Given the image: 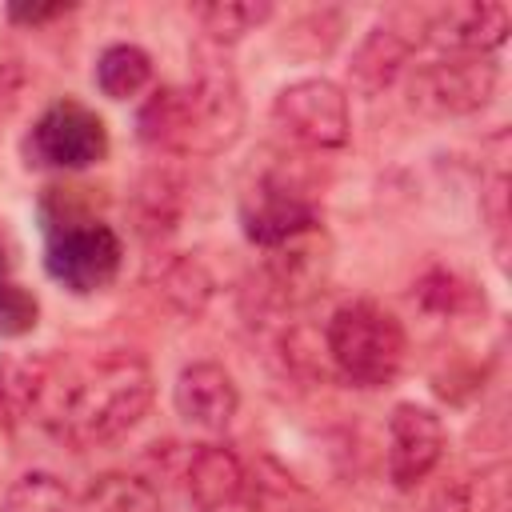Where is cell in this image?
Wrapping results in <instances>:
<instances>
[{
	"mask_svg": "<svg viewBox=\"0 0 512 512\" xmlns=\"http://www.w3.org/2000/svg\"><path fill=\"white\" fill-rule=\"evenodd\" d=\"M152 392V368L136 352H104L84 368L68 364L48 428L80 452L104 448L144 420Z\"/></svg>",
	"mask_w": 512,
	"mask_h": 512,
	"instance_id": "obj_1",
	"label": "cell"
},
{
	"mask_svg": "<svg viewBox=\"0 0 512 512\" xmlns=\"http://www.w3.org/2000/svg\"><path fill=\"white\" fill-rule=\"evenodd\" d=\"M324 348L336 372L356 388H388L408 360L404 324L372 300L340 304L324 328Z\"/></svg>",
	"mask_w": 512,
	"mask_h": 512,
	"instance_id": "obj_2",
	"label": "cell"
},
{
	"mask_svg": "<svg viewBox=\"0 0 512 512\" xmlns=\"http://www.w3.org/2000/svg\"><path fill=\"white\" fill-rule=\"evenodd\" d=\"M44 232H48L44 268L56 284H64L76 296H92L116 280L124 264V244L112 224L96 216H80V220L52 224Z\"/></svg>",
	"mask_w": 512,
	"mask_h": 512,
	"instance_id": "obj_3",
	"label": "cell"
},
{
	"mask_svg": "<svg viewBox=\"0 0 512 512\" xmlns=\"http://www.w3.org/2000/svg\"><path fill=\"white\" fill-rule=\"evenodd\" d=\"M180 108H184V136L180 156H212L236 144L244 128V100L236 88V76L228 64H200L188 84H180Z\"/></svg>",
	"mask_w": 512,
	"mask_h": 512,
	"instance_id": "obj_4",
	"label": "cell"
},
{
	"mask_svg": "<svg viewBox=\"0 0 512 512\" xmlns=\"http://www.w3.org/2000/svg\"><path fill=\"white\" fill-rule=\"evenodd\" d=\"M24 156L32 168L80 172L108 156V128L96 108L64 96L36 116L32 132L24 136Z\"/></svg>",
	"mask_w": 512,
	"mask_h": 512,
	"instance_id": "obj_5",
	"label": "cell"
},
{
	"mask_svg": "<svg viewBox=\"0 0 512 512\" xmlns=\"http://www.w3.org/2000/svg\"><path fill=\"white\" fill-rule=\"evenodd\" d=\"M496 92V64L488 56H440L420 64L408 80V104L424 116L480 112Z\"/></svg>",
	"mask_w": 512,
	"mask_h": 512,
	"instance_id": "obj_6",
	"label": "cell"
},
{
	"mask_svg": "<svg viewBox=\"0 0 512 512\" xmlns=\"http://www.w3.org/2000/svg\"><path fill=\"white\" fill-rule=\"evenodd\" d=\"M272 120L280 124V132H288L308 148H344L352 132L348 96L336 80L324 76H308L280 88L272 104Z\"/></svg>",
	"mask_w": 512,
	"mask_h": 512,
	"instance_id": "obj_7",
	"label": "cell"
},
{
	"mask_svg": "<svg viewBox=\"0 0 512 512\" xmlns=\"http://www.w3.org/2000/svg\"><path fill=\"white\" fill-rule=\"evenodd\" d=\"M244 236L260 248H280L304 232H316L320 208L284 176H260L240 200Z\"/></svg>",
	"mask_w": 512,
	"mask_h": 512,
	"instance_id": "obj_8",
	"label": "cell"
},
{
	"mask_svg": "<svg viewBox=\"0 0 512 512\" xmlns=\"http://www.w3.org/2000/svg\"><path fill=\"white\" fill-rule=\"evenodd\" d=\"M444 444L448 436L432 408L412 404V400L396 404L388 416V480L404 492L416 488L440 464Z\"/></svg>",
	"mask_w": 512,
	"mask_h": 512,
	"instance_id": "obj_9",
	"label": "cell"
},
{
	"mask_svg": "<svg viewBox=\"0 0 512 512\" xmlns=\"http://www.w3.org/2000/svg\"><path fill=\"white\" fill-rule=\"evenodd\" d=\"M508 8L496 0H464L432 12L424 20V36L440 44L448 56H488L508 40Z\"/></svg>",
	"mask_w": 512,
	"mask_h": 512,
	"instance_id": "obj_10",
	"label": "cell"
},
{
	"mask_svg": "<svg viewBox=\"0 0 512 512\" xmlns=\"http://www.w3.org/2000/svg\"><path fill=\"white\" fill-rule=\"evenodd\" d=\"M188 496L200 512H252V476L224 444H200L188 456Z\"/></svg>",
	"mask_w": 512,
	"mask_h": 512,
	"instance_id": "obj_11",
	"label": "cell"
},
{
	"mask_svg": "<svg viewBox=\"0 0 512 512\" xmlns=\"http://www.w3.org/2000/svg\"><path fill=\"white\" fill-rule=\"evenodd\" d=\"M172 404L192 428L224 432L240 408V392H236V380L220 364L196 360V364L180 368L176 388H172Z\"/></svg>",
	"mask_w": 512,
	"mask_h": 512,
	"instance_id": "obj_12",
	"label": "cell"
},
{
	"mask_svg": "<svg viewBox=\"0 0 512 512\" xmlns=\"http://www.w3.org/2000/svg\"><path fill=\"white\" fill-rule=\"evenodd\" d=\"M316 232H304L280 248H268V264H264V292L276 304H300L308 296L320 292L324 284V252H316L312 244Z\"/></svg>",
	"mask_w": 512,
	"mask_h": 512,
	"instance_id": "obj_13",
	"label": "cell"
},
{
	"mask_svg": "<svg viewBox=\"0 0 512 512\" xmlns=\"http://www.w3.org/2000/svg\"><path fill=\"white\" fill-rule=\"evenodd\" d=\"M416 44H420V36L400 32L396 24H376V28H368V36L360 40V48H356V56H352V84H356L360 92L376 96L380 88H388V84L400 76V68L408 64V56H412Z\"/></svg>",
	"mask_w": 512,
	"mask_h": 512,
	"instance_id": "obj_14",
	"label": "cell"
},
{
	"mask_svg": "<svg viewBox=\"0 0 512 512\" xmlns=\"http://www.w3.org/2000/svg\"><path fill=\"white\" fill-rule=\"evenodd\" d=\"M184 208V184L168 168H152L136 188V224L144 236H164L176 228Z\"/></svg>",
	"mask_w": 512,
	"mask_h": 512,
	"instance_id": "obj_15",
	"label": "cell"
},
{
	"mask_svg": "<svg viewBox=\"0 0 512 512\" xmlns=\"http://www.w3.org/2000/svg\"><path fill=\"white\" fill-rule=\"evenodd\" d=\"M80 512H160V496L144 476L104 472L84 488Z\"/></svg>",
	"mask_w": 512,
	"mask_h": 512,
	"instance_id": "obj_16",
	"label": "cell"
},
{
	"mask_svg": "<svg viewBox=\"0 0 512 512\" xmlns=\"http://www.w3.org/2000/svg\"><path fill=\"white\" fill-rule=\"evenodd\" d=\"M152 84V56L140 44H108L96 60V88L108 100H128Z\"/></svg>",
	"mask_w": 512,
	"mask_h": 512,
	"instance_id": "obj_17",
	"label": "cell"
},
{
	"mask_svg": "<svg viewBox=\"0 0 512 512\" xmlns=\"http://www.w3.org/2000/svg\"><path fill=\"white\" fill-rule=\"evenodd\" d=\"M268 16H272V4L264 0H216L196 8V20L212 44H236L244 32L260 28Z\"/></svg>",
	"mask_w": 512,
	"mask_h": 512,
	"instance_id": "obj_18",
	"label": "cell"
},
{
	"mask_svg": "<svg viewBox=\"0 0 512 512\" xmlns=\"http://www.w3.org/2000/svg\"><path fill=\"white\" fill-rule=\"evenodd\" d=\"M72 496L52 472H24L4 492V512H68Z\"/></svg>",
	"mask_w": 512,
	"mask_h": 512,
	"instance_id": "obj_19",
	"label": "cell"
},
{
	"mask_svg": "<svg viewBox=\"0 0 512 512\" xmlns=\"http://www.w3.org/2000/svg\"><path fill=\"white\" fill-rule=\"evenodd\" d=\"M416 296H420V304H424L428 312H440V316H456V312H464V308L484 304V300L476 296V288H472L464 276L448 272V268H432V272L416 284Z\"/></svg>",
	"mask_w": 512,
	"mask_h": 512,
	"instance_id": "obj_20",
	"label": "cell"
},
{
	"mask_svg": "<svg viewBox=\"0 0 512 512\" xmlns=\"http://www.w3.org/2000/svg\"><path fill=\"white\" fill-rule=\"evenodd\" d=\"M212 292V280L208 272L196 264V260H172L168 272H164V296L180 308V312H200L204 300Z\"/></svg>",
	"mask_w": 512,
	"mask_h": 512,
	"instance_id": "obj_21",
	"label": "cell"
},
{
	"mask_svg": "<svg viewBox=\"0 0 512 512\" xmlns=\"http://www.w3.org/2000/svg\"><path fill=\"white\" fill-rule=\"evenodd\" d=\"M36 320H40V300L24 284L8 280L0 288V336H24L36 328Z\"/></svg>",
	"mask_w": 512,
	"mask_h": 512,
	"instance_id": "obj_22",
	"label": "cell"
},
{
	"mask_svg": "<svg viewBox=\"0 0 512 512\" xmlns=\"http://www.w3.org/2000/svg\"><path fill=\"white\" fill-rule=\"evenodd\" d=\"M24 80H28L24 56H20V52H16L8 40H0V112H8V108L20 100Z\"/></svg>",
	"mask_w": 512,
	"mask_h": 512,
	"instance_id": "obj_23",
	"label": "cell"
},
{
	"mask_svg": "<svg viewBox=\"0 0 512 512\" xmlns=\"http://www.w3.org/2000/svg\"><path fill=\"white\" fill-rule=\"evenodd\" d=\"M72 12V4H32V8H8V20L12 24H28V28H36V24H48V20H56V16H68Z\"/></svg>",
	"mask_w": 512,
	"mask_h": 512,
	"instance_id": "obj_24",
	"label": "cell"
},
{
	"mask_svg": "<svg viewBox=\"0 0 512 512\" xmlns=\"http://www.w3.org/2000/svg\"><path fill=\"white\" fill-rule=\"evenodd\" d=\"M8 284V256H4V244H0V288Z\"/></svg>",
	"mask_w": 512,
	"mask_h": 512,
	"instance_id": "obj_25",
	"label": "cell"
}]
</instances>
